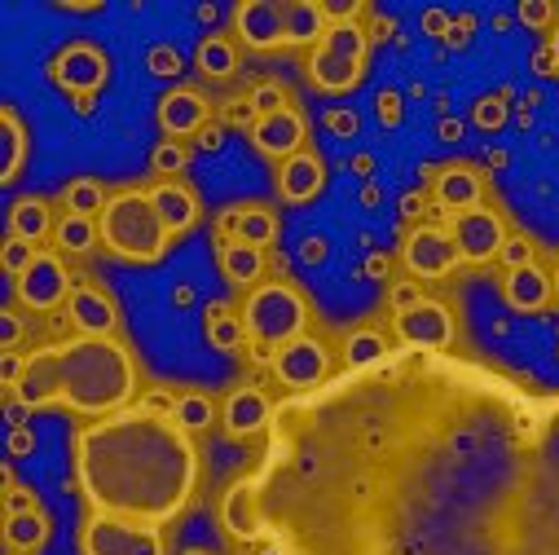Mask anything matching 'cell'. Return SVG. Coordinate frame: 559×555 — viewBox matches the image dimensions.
Wrapping results in <instances>:
<instances>
[{"instance_id":"8fae6325","label":"cell","mask_w":559,"mask_h":555,"mask_svg":"<svg viewBox=\"0 0 559 555\" xmlns=\"http://www.w3.org/2000/svg\"><path fill=\"white\" fill-rule=\"evenodd\" d=\"M445 229H450V238H454L463 264H489V260H498V251H502V243H507L502 216H498L493 208H485V203H480V208H467V212H454V216L445 221Z\"/></svg>"},{"instance_id":"680465c9","label":"cell","mask_w":559,"mask_h":555,"mask_svg":"<svg viewBox=\"0 0 559 555\" xmlns=\"http://www.w3.org/2000/svg\"><path fill=\"white\" fill-rule=\"evenodd\" d=\"M379 199H383L379 186H361V208H379Z\"/></svg>"},{"instance_id":"e575fe53","label":"cell","mask_w":559,"mask_h":555,"mask_svg":"<svg viewBox=\"0 0 559 555\" xmlns=\"http://www.w3.org/2000/svg\"><path fill=\"white\" fill-rule=\"evenodd\" d=\"M247 97H251V106H255V115H260V119H264V115H277V110H287V106H292L287 88L277 84V80H264V84H255Z\"/></svg>"},{"instance_id":"f6af8a7d","label":"cell","mask_w":559,"mask_h":555,"mask_svg":"<svg viewBox=\"0 0 559 555\" xmlns=\"http://www.w3.org/2000/svg\"><path fill=\"white\" fill-rule=\"evenodd\" d=\"M23 370H27V357L19 349H5V357H0V379H5V388H19Z\"/></svg>"},{"instance_id":"ab89813d","label":"cell","mask_w":559,"mask_h":555,"mask_svg":"<svg viewBox=\"0 0 559 555\" xmlns=\"http://www.w3.org/2000/svg\"><path fill=\"white\" fill-rule=\"evenodd\" d=\"M515 19H520L524 27H533V32H542V27H550L555 5H550V0H520V5H515Z\"/></svg>"},{"instance_id":"bcb514c9","label":"cell","mask_w":559,"mask_h":555,"mask_svg":"<svg viewBox=\"0 0 559 555\" xmlns=\"http://www.w3.org/2000/svg\"><path fill=\"white\" fill-rule=\"evenodd\" d=\"M326 23H357L361 14V0H326Z\"/></svg>"},{"instance_id":"603a6c76","label":"cell","mask_w":559,"mask_h":555,"mask_svg":"<svg viewBox=\"0 0 559 555\" xmlns=\"http://www.w3.org/2000/svg\"><path fill=\"white\" fill-rule=\"evenodd\" d=\"M45 542H49V516H45V507L5 511V551L10 555H36Z\"/></svg>"},{"instance_id":"4fadbf2b","label":"cell","mask_w":559,"mask_h":555,"mask_svg":"<svg viewBox=\"0 0 559 555\" xmlns=\"http://www.w3.org/2000/svg\"><path fill=\"white\" fill-rule=\"evenodd\" d=\"M229 23L251 49L292 45V0H238Z\"/></svg>"},{"instance_id":"6f0895ef","label":"cell","mask_w":559,"mask_h":555,"mask_svg":"<svg viewBox=\"0 0 559 555\" xmlns=\"http://www.w3.org/2000/svg\"><path fill=\"white\" fill-rule=\"evenodd\" d=\"M441 137H445V142H459V137H463V123L459 119H441V128H437Z\"/></svg>"},{"instance_id":"ee69618b","label":"cell","mask_w":559,"mask_h":555,"mask_svg":"<svg viewBox=\"0 0 559 555\" xmlns=\"http://www.w3.org/2000/svg\"><path fill=\"white\" fill-rule=\"evenodd\" d=\"M326 128H331L335 137H357L361 123H357V110H348V106H344V110L331 106V110H326Z\"/></svg>"},{"instance_id":"7c38bea8","label":"cell","mask_w":559,"mask_h":555,"mask_svg":"<svg viewBox=\"0 0 559 555\" xmlns=\"http://www.w3.org/2000/svg\"><path fill=\"white\" fill-rule=\"evenodd\" d=\"M392 331L401 340V349H418V353H445L454 344V314L441 300H418L405 314H392Z\"/></svg>"},{"instance_id":"d590c367","label":"cell","mask_w":559,"mask_h":555,"mask_svg":"<svg viewBox=\"0 0 559 555\" xmlns=\"http://www.w3.org/2000/svg\"><path fill=\"white\" fill-rule=\"evenodd\" d=\"M472 123H476L480 132H498V128L507 123V97H502V93L480 97V102L472 106Z\"/></svg>"},{"instance_id":"277c9868","label":"cell","mask_w":559,"mask_h":555,"mask_svg":"<svg viewBox=\"0 0 559 555\" xmlns=\"http://www.w3.org/2000/svg\"><path fill=\"white\" fill-rule=\"evenodd\" d=\"M97 229L102 247L128 264H155L173 243V229L164 225L151 190H115L106 212L97 216Z\"/></svg>"},{"instance_id":"681fc988","label":"cell","mask_w":559,"mask_h":555,"mask_svg":"<svg viewBox=\"0 0 559 555\" xmlns=\"http://www.w3.org/2000/svg\"><path fill=\"white\" fill-rule=\"evenodd\" d=\"M19 340H23V322H19V314H0V344L5 349H19Z\"/></svg>"},{"instance_id":"d6a6232c","label":"cell","mask_w":559,"mask_h":555,"mask_svg":"<svg viewBox=\"0 0 559 555\" xmlns=\"http://www.w3.org/2000/svg\"><path fill=\"white\" fill-rule=\"evenodd\" d=\"M212 420H216V401H212L207 392H181V401H177V424H181L186 433H203Z\"/></svg>"},{"instance_id":"f907efd6","label":"cell","mask_w":559,"mask_h":555,"mask_svg":"<svg viewBox=\"0 0 559 555\" xmlns=\"http://www.w3.org/2000/svg\"><path fill=\"white\" fill-rule=\"evenodd\" d=\"M450 14L441 10V5H432V10H424V27H428V36H450Z\"/></svg>"},{"instance_id":"30bf717a","label":"cell","mask_w":559,"mask_h":555,"mask_svg":"<svg viewBox=\"0 0 559 555\" xmlns=\"http://www.w3.org/2000/svg\"><path fill=\"white\" fill-rule=\"evenodd\" d=\"M269 366H273V379L283 383V388H292V392H313V388H322L331 379V353L309 331L300 340L277 349Z\"/></svg>"},{"instance_id":"4316f807","label":"cell","mask_w":559,"mask_h":555,"mask_svg":"<svg viewBox=\"0 0 559 555\" xmlns=\"http://www.w3.org/2000/svg\"><path fill=\"white\" fill-rule=\"evenodd\" d=\"M388 353H392L388 335L374 331V327H361V331H353V335L344 340V370H366V366L383 362Z\"/></svg>"},{"instance_id":"7dc6e473","label":"cell","mask_w":559,"mask_h":555,"mask_svg":"<svg viewBox=\"0 0 559 555\" xmlns=\"http://www.w3.org/2000/svg\"><path fill=\"white\" fill-rule=\"evenodd\" d=\"M374 110H379V119H383L388 128H396V123H401V93L383 88V93L374 97Z\"/></svg>"},{"instance_id":"f1b7e54d","label":"cell","mask_w":559,"mask_h":555,"mask_svg":"<svg viewBox=\"0 0 559 555\" xmlns=\"http://www.w3.org/2000/svg\"><path fill=\"white\" fill-rule=\"evenodd\" d=\"M207 340L221 349V353H234L247 344V327H242V314H234L229 305H207Z\"/></svg>"},{"instance_id":"03108f58","label":"cell","mask_w":559,"mask_h":555,"mask_svg":"<svg viewBox=\"0 0 559 555\" xmlns=\"http://www.w3.org/2000/svg\"><path fill=\"white\" fill-rule=\"evenodd\" d=\"M181 555H212V551H207V546H186Z\"/></svg>"},{"instance_id":"003e7915","label":"cell","mask_w":559,"mask_h":555,"mask_svg":"<svg viewBox=\"0 0 559 555\" xmlns=\"http://www.w3.org/2000/svg\"><path fill=\"white\" fill-rule=\"evenodd\" d=\"M550 283H555V305H559V264H555V278H550Z\"/></svg>"},{"instance_id":"836d02e7","label":"cell","mask_w":559,"mask_h":555,"mask_svg":"<svg viewBox=\"0 0 559 555\" xmlns=\"http://www.w3.org/2000/svg\"><path fill=\"white\" fill-rule=\"evenodd\" d=\"M40 251H36V243H27V238H5V247H0V269H5L10 278H23L27 269H32V260H36Z\"/></svg>"},{"instance_id":"e0dca14e","label":"cell","mask_w":559,"mask_h":555,"mask_svg":"<svg viewBox=\"0 0 559 555\" xmlns=\"http://www.w3.org/2000/svg\"><path fill=\"white\" fill-rule=\"evenodd\" d=\"M159 128H164V137H190V132H203L207 128V119H212V106H207V97L199 93V88H173V93H164L159 97Z\"/></svg>"},{"instance_id":"e7e4bbea","label":"cell","mask_w":559,"mask_h":555,"mask_svg":"<svg viewBox=\"0 0 559 555\" xmlns=\"http://www.w3.org/2000/svg\"><path fill=\"white\" fill-rule=\"evenodd\" d=\"M255 555H287V551H283V546H273V542H260V551H255Z\"/></svg>"},{"instance_id":"ac0fdd59","label":"cell","mask_w":559,"mask_h":555,"mask_svg":"<svg viewBox=\"0 0 559 555\" xmlns=\"http://www.w3.org/2000/svg\"><path fill=\"white\" fill-rule=\"evenodd\" d=\"M67 318H71V327H75L80 335H110V331L119 327V309H115L110 292L97 287V283H80V287L71 292Z\"/></svg>"},{"instance_id":"8d00e7d4","label":"cell","mask_w":559,"mask_h":555,"mask_svg":"<svg viewBox=\"0 0 559 555\" xmlns=\"http://www.w3.org/2000/svg\"><path fill=\"white\" fill-rule=\"evenodd\" d=\"M151 168H155L164 181H173V177L186 168V146L173 142V137H164V142L155 146V155H151Z\"/></svg>"},{"instance_id":"ffe728a7","label":"cell","mask_w":559,"mask_h":555,"mask_svg":"<svg viewBox=\"0 0 559 555\" xmlns=\"http://www.w3.org/2000/svg\"><path fill=\"white\" fill-rule=\"evenodd\" d=\"M326 190V164L313 146H305L300 155H292L283 168H277V194L287 203H313Z\"/></svg>"},{"instance_id":"52a82bcc","label":"cell","mask_w":559,"mask_h":555,"mask_svg":"<svg viewBox=\"0 0 559 555\" xmlns=\"http://www.w3.org/2000/svg\"><path fill=\"white\" fill-rule=\"evenodd\" d=\"M80 555H168V551L155 524L88 511L80 524Z\"/></svg>"},{"instance_id":"60d3db41","label":"cell","mask_w":559,"mask_h":555,"mask_svg":"<svg viewBox=\"0 0 559 555\" xmlns=\"http://www.w3.org/2000/svg\"><path fill=\"white\" fill-rule=\"evenodd\" d=\"M418 300H424V287H418L414 278H401V283H392V292H388L392 314H405V309H414Z\"/></svg>"},{"instance_id":"5b68a950","label":"cell","mask_w":559,"mask_h":555,"mask_svg":"<svg viewBox=\"0 0 559 555\" xmlns=\"http://www.w3.org/2000/svg\"><path fill=\"white\" fill-rule=\"evenodd\" d=\"M242 327L255 362H273L277 349L309 331V300L292 283H260L242 300Z\"/></svg>"},{"instance_id":"f5cc1de1","label":"cell","mask_w":559,"mask_h":555,"mask_svg":"<svg viewBox=\"0 0 559 555\" xmlns=\"http://www.w3.org/2000/svg\"><path fill=\"white\" fill-rule=\"evenodd\" d=\"M533 71H537L542 80H550V75H555V62H550V49H537V58H533Z\"/></svg>"},{"instance_id":"83f0119b","label":"cell","mask_w":559,"mask_h":555,"mask_svg":"<svg viewBox=\"0 0 559 555\" xmlns=\"http://www.w3.org/2000/svg\"><path fill=\"white\" fill-rule=\"evenodd\" d=\"M277 212L264 208V203H242V216H238V243H251V247H273L277 243Z\"/></svg>"},{"instance_id":"3957f363","label":"cell","mask_w":559,"mask_h":555,"mask_svg":"<svg viewBox=\"0 0 559 555\" xmlns=\"http://www.w3.org/2000/svg\"><path fill=\"white\" fill-rule=\"evenodd\" d=\"M136 379L142 375H136V357L128 353V344L110 335H75L27 353V370L19 388H10V401H19L23 410L62 405L71 414L106 420V414L132 405Z\"/></svg>"},{"instance_id":"7bdbcfd3","label":"cell","mask_w":559,"mask_h":555,"mask_svg":"<svg viewBox=\"0 0 559 555\" xmlns=\"http://www.w3.org/2000/svg\"><path fill=\"white\" fill-rule=\"evenodd\" d=\"M225 123H229V128H247V132H251V128L260 123V115H255L251 97H242V102H229V106H225Z\"/></svg>"},{"instance_id":"b9f144b4","label":"cell","mask_w":559,"mask_h":555,"mask_svg":"<svg viewBox=\"0 0 559 555\" xmlns=\"http://www.w3.org/2000/svg\"><path fill=\"white\" fill-rule=\"evenodd\" d=\"M177 401L181 397H173L168 388H151V392H142V401H132V405H142L151 414H164V420H177Z\"/></svg>"},{"instance_id":"9c48e42d","label":"cell","mask_w":559,"mask_h":555,"mask_svg":"<svg viewBox=\"0 0 559 555\" xmlns=\"http://www.w3.org/2000/svg\"><path fill=\"white\" fill-rule=\"evenodd\" d=\"M110 75V58L93 40H71L49 58V80L75 97H97Z\"/></svg>"},{"instance_id":"f35d334b","label":"cell","mask_w":559,"mask_h":555,"mask_svg":"<svg viewBox=\"0 0 559 555\" xmlns=\"http://www.w3.org/2000/svg\"><path fill=\"white\" fill-rule=\"evenodd\" d=\"M146 67H151V75L173 80V75H181V49H177V45H151Z\"/></svg>"},{"instance_id":"db71d44e","label":"cell","mask_w":559,"mask_h":555,"mask_svg":"<svg viewBox=\"0 0 559 555\" xmlns=\"http://www.w3.org/2000/svg\"><path fill=\"white\" fill-rule=\"evenodd\" d=\"M300 256H305V260H322V256H326V243H322V238H305V243H300Z\"/></svg>"},{"instance_id":"9f6ffc18","label":"cell","mask_w":559,"mask_h":555,"mask_svg":"<svg viewBox=\"0 0 559 555\" xmlns=\"http://www.w3.org/2000/svg\"><path fill=\"white\" fill-rule=\"evenodd\" d=\"M348 168H353L357 177H370V173H374V160H370V155L361 151V155H353V164H348Z\"/></svg>"},{"instance_id":"2e32d148","label":"cell","mask_w":559,"mask_h":555,"mask_svg":"<svg viewBox=\"0 0 559 555\" xmlns=\"http://www.w3.org/2000/svg\"><path fill=\"white\" fill-rule=\"evenodd\" d=\"M432 199L445 216L480 208L485 203V173L472 164H450V168H432Z\"/></svg>"},{"instance_id":"11a10c76","label":"cell","mask_w":559,"mask_h":555,"mask_svg":"<svg viewBox=\"0 0 559 555\" xmlns=\"http://www.w3.org/2000/svg\"><path fill=\"white\" fill-rule=\"evenodd\" d=\"M199 146H203V151H221V128L207 123V128L199 132Z\"/></svg>"},{"instance_id":"6da1fadb","label":"cell","mask_w":559,"mask_h":555,"mask_svg":"<svg viewBox=\"0 0 559 555\" xmlns=\"http://www.w3.org/2000/svg\"><path fill=\"white\" fill-rule=\"evenodd\" d=\"M221 520L287 555H559V392L392 349L277 401Z\"/></svg>"},{"instance_id":"d4e9b609","label":"cell","mask_w":559,"mask_h":555,"mask_svg":"<svg viewBox=\"0 0 559 555\" xmlns=\"http://www.w3.org/2000/svg\"><path fill=\"white\" fill-rule=\"evenodd\" d=\"M221 273L225 283L234 287H260V273H264V247L251 243H221Z\"/></svg>"},{"instance_id":"816d5d0a","label":"cell","mask_w":559,"mask_h":555,"mask_svg":"<svg viewBox=\"0 0 559 555\" xmlns=\"http://www.w3.org/2000/svg\"><path fill=\"white\" fill-rule=\"evenodd\" d=\"M418 212H424V194H418V190H409V194L401 199V216L409 221V216H418Z\"/></svg>"},{"instance_id":"8992f818","label":"cell","mask_w":559,"mask_h":555,"mask_svg":"<svg viewBox=\"0 0 559 555\" xmlns=\"http://www.w3.org/2000/svg\"><path fill=\"white\" fill-rule=\"evenodd\" d=\"M366 58H370V36L361 23H331L322 32V40L309 49L305 75L318 93H353L366 75Z\"/></svg>"},{"instance_id":"ba28073f","label":"cell","mask_w":559,"mask_h":555,"mask_svg":"<svg viewBox=\"0 0 559 555\" xmlns=\"http://www.w3.org/2000/svg\"><path fill=\"white\" fill-rule=\"evenodd\" d=\"M401 260H405L414 283H437V278H450L463 264L445 225H414L401 243Z\"/></svg>"},{"instance_id":"c3c4849f","label":"cell","mask_w":559,"mask_h":555,"mask_svg":"<svg viewBox=\"0 0 559 555\" xmlns=\"http://www.w3.org/2000/svg\"><path fill=\"white\" fill-rule=\"evenodd\" d=\"M5 450H10V459H27L32 450H36V437H32V428L23 424V428H10V437H5Z\"/></svg>"},{"instance_id":"94428289","label":"cell","mask_w":559,"mask_h":555,"mask_svg":"<svg viewBox=\"0 0 559 555\" xmlns=\"http://www.w3.org/2000/svg\"><path fill=\"white\" fill-rule=\"evenodd\" d=\"M546 49H550V62H555V75H559V23H555V36H550Z\"/></svg>"},{"instance_id":"7402d4cb","label":"cell","mask_w":559,"mask_h":555,"mask_svg":"<svg viewBox=\"0 0 559 555\" xmlns=\"http://www.w3.org/2000/svg\"><path fill=\"white\" fill-rule=\"evenodd\" d=\"M151 199H155V208H159L164 225L173 229V238H177V234H186V229L199 221V199H194V190H190V186H181V181H159V186L151 190Z\"/></svg>"},{"instance_id":"5bb4252c","label":"cell","mask_w":559,"mask_h":555,"mask_svg":"<svg viewBox=\"0 0 559 555\" xmlns=\"http://www.w3.org/2000/svg\"><path fill=\"white\" fill-rule=\"evenodd\" d=\"M14 287H19V300L27 305V309H36V314H49V309H58V305H67L71 300V269L62 264V256H53V251H40L36 260H32V269L23 273V278H14Z\"/></svg>"},{"instance_id":"4dcf8cb0","label":"cell","mask_w":559,"mask_h":555,"mask_svg":"<svg viewBox=\"0 0 559 555\" xmlns=\"http://www.w3.org/2000/svg\"><path fill=\"white\" fill-rule=\"evenodd\" d=\"M97 238H102V229H97V221H93V216L62 212V216H58V225H53V243H58L62 251H75V256L93 251V243H97Z\"/></svg>"},{"instance_id":"f546056e","label":"cell","mask_w":559,"mask_h":555,"mask_svg":"<svg viewBox=\"0 0 559 555\" xmlns=\"http://www.w3.org/2000/svg\"><path fill=\"white\" fill-rule=\"evenodd\" d=\"M194 62H199V71H203V75L225 80V75H234V71H238V49L229 45V36H203V40H199V49H194Z\"/></svg>"},{"instance_id":"1f68e13d","label":"cell","mask_w":559,"mask_h":555,"mask_svg":"<svg viewBox=\"0 0 559 555\" xmlns=\"http://www.w3.org/2000/svg\"><path fill=\"white\" fill-rule=\"evenodd\" d=\"M62 203H67V212H75V216H102L106 212V203H110V194H106V186L97 181V177H75L67 190H62Z\"/></svg>"},{"instance_id":"6125c7cd","label":"cell","mask_w":559,"mask_h":555,"mask_svg":"<svg viewBox=\"0 0 559 555\" xmlns=\"http://www.w3.org/2000/svg\"><path fill=\"white\" fill-rule=\"evenodd\" d=\"M194 19H199V23H216V5H199Z\"/></svg>"},{"instance_id":"be15d7a7","label":"cell","mask_w":559,"mask_h":555,"mask_svg":"<svg viewBox=\"0 0 559 555\" xmlns=\"http://www.w3.org/2000/svg\"><path fill=\"white\" fill-rule=\"evenodd\" d=\"M511 23H515V14H493V27H498V32H507Z\"/></svg>"},{"instance_id":"91938a15","label":"cell","mask_w":559,"mask_h":555,"mask_svg":"<svg viewBox=\"0 0 559 555\" xmlns=\"http://www.w3.org/2000/svg\"><path fill=\"white\" fill-rule=\"evenodd\" d=\"M366 273H370V278H383V273H388V260H383V256H370V260H366Z\"/></svg>"},{"instance_id":"d6986e66","label":"cell","mask_w":559,"mask_h":555,"mask_svg":"<svg viewBox=\"0 0 559 555\" xmlns=\"http://www.w3.org/2000/svg\"><path fill=\"white\" fill-rule=\"evenodd\" d=\"M273 405H277V401H269L260 388H234V392L225 397V405H221L225 433L238 437V441H247V437H255V433H269Z\"/></svg>"},{"instance_id":"484cf974","label":"cell","mask_w":559,"mask_h":555,"mask_svg":"<svg viewBox=\"0 0 559 555\" xmlns=\"http://www.w3.org/2000/svg\"><path fill=\"white\" fill-rule=\"evenodd\" d=\"M53 212L45 199H14L10 203V234L14 238H27V243H40L53 234Z\"/></svg>"},{"instance_id":"cb8c5ba5","label":"cell","mask_w":559,"mask_h":555,"mask_svg":"<svg viewBox=\"0 0 559 555\" xmlns=\"http://www.w3.org/2000/svg\"><path fill=\"white\" fill-rule=\"evenodd\" d=\"M27 123L19 119V110L14 106H5L0 110V181L5 186H14V177L23 173V164H27Z\"/></svg>"},{"instance_id":"7a4b0ae2","label":"cell","mask_w":559,"mask_h":555,"mask_svg":"<svg viewBox=\"0 0 559 555\" xmlns=\"http://www.w3.org/2000/svg\"><path fill=\"white\" fill-rule=\"evenodd\" d=\"M75 481L88 511L159 529L190 503L199 454L177 420L128 405L75 437Z\"/></svg>"},{"instance_id":"9a60e30c","label":"cell","mask_w":559,"mask_h":555,"mask_svg":"<svg viewBox=\"0 0 559 555\" xmlns=\"http://www.w3.org/2000/svg\"><path fill=\"white\" fill-rule=\"evenodd\" d=\"M251 142H255V151H260L264 160L287 164L292 155L305 151L309 123H305V115H300L296 106H287V110H277V115H264V119L251 128Z\"/></svg>"},{"instance_id":"74e56055","label":"cell","mask_w":559,"mask_h":555,"mask_svg":"<svg viewBox=\"0 0 559 555\" xmlns=\"http://www.w3.org/2000/svg\"><path fill=\"white\" fill-rule=\"evenodd\" d=\"M498 260H502V269H524V264H537V247L528 234H507Z\"/></svg>"},{"instance_id":"44dd1931","label":"cell","mask_w":559,"mask_h":555,"mask_svg":"<svg viewBox=\"0 0 559 555\" xmlns=\"http://www.w3.org/2000/svg\"><path fill=\"white\" fill-rule=\"evenodd\" d=\"M502 296L515 314H542L555 296V283L542 264H524V269H507L502 273Z\"/></svg>"}]
</instances>
